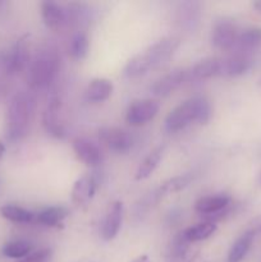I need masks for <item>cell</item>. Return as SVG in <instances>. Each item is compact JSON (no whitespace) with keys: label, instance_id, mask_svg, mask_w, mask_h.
I'll return each instance as SVG.
<instances>
[{"label":"cell","instance_id":"6da1fadb","mask_svg":"<svg viewBox=\"0 0 261 262\" xmlns=\"http://www.w3.org/2000/svg\"><path fill=\"white\" fill-rule=\"evenodd\" d=\"M211 117V106L205 97L196 96L186 100L174 107L165 119L168 132L176 133L184 129L193 122L206 124Z\"/></svg>","mask_w":261,"mask_h":262},{"label":"cell","instance_id":"484cf974","mask_svg":"<svg viewBox=\"0 0 261 262\" xmlns=\"http://www.w3.org/2000/svg\"><path fill=\"white\" fill-rule=\"evenodd\" d=\"M200 9L197 3H182L178 9V22L183 27L193 28L194 25L199 22Z\"/></svg>","mask_w":261,"mask_h":262},{"label":"cell","instance_id":"8fae6325","mask_svg":"<svg viewBox=\"0 0 261 262\" xmlns=\"http://www.w3.org/2000/svg\"><path fill=\"white\" fill-rule=\"evenodd\" d=\"M253 66V58L251 54L238 53L233 54L229 58L222 59V72L220 76H227V77H238L242 74L247 73Z\"/></svg>","mask_w":261,"mask_h":262},{"label":"cell","instance_id":"f1b7e54d","mask_svg":"<svg viewBox=\"0 0 261 262\" xmlns=\"http://www.w3.org/2000/svg\"><path fill=\"white\" fill-rule=\"evenodd\" d=\"M67 9V19L68 25L71 26H83L84 23L89 22V10L83 4L79 3H72Z\"/></svg>","mask_w":261,"mask_h":262},{"label":"cell","instance_id":"e0dca14e","mask_svg":"<svg viewBox=\"0 0 261 262\" xmlns=\"http://www.w3.org/2000/svg\"><path fill=\"white\" fill-rule=\"evenodd\" d=\"M112 92V81L106 78H95L87 86L86 97L91 102H102L109 99Z\"/></svg>","mask_w":261,"mask_h":262},{"label":"cell","instance_id":"4316f807","mask_svg":"<svg viewBox=\"0 0 261 262\" xmlns=\"http://www.w3.org/2000/svg\"><path fill=\"white\" fill-rule=\"evenodd\" d=\"M150 69L151 66L145 54H138V55L133 56L132 59L128 60L127 66L124 67V76L127 78H138V77L147 73Z\"/></svg>","mask_w":261,"mask_h":262},{"label":"cell","instance_id":"ffe728a7","mask_svg":"<svg viewBox=\"0 0 261 262\" xmlns=\"http://www.w3.org/2000/svg\"><path fill=\"white\" fill-rule=\"evenodd\" d=\"M68 216V210L63 206H51L44 209L36 216L40 224L49 228H58L63 225L64 219Z\"/></svg>","mask_w":261,"mask_h":262},{"label":"cell","instance_id":"277c9868","mask_svg":"<svg viewBox=\"0 0 261 262\" xmlns=\"http://www.w3.org/2000/svg\"><path fill=\"white\" fill-rule=\"evenodd\" d=\"M160 110V102L155 99L136 100L128 106L125 113V120L132 127H141L147 124L158 115Z\"/></svg>","mask_w":261,"mask_h":262},{"label":"cell","instance_id":"44dd1931","mask_svg":"<svg viewBox=\"0 0 261 262\" xmlns=\"http://www.w3.org/2000/svg\"><path fill=\"white\" fill-rule=\"evenodd\" d=\"M253 238L255 234H252L250 230H246L242 235H240L228 252V262H242L250 251Z\"/></svg>","mask_w":261,"mask_h":262},{"label":"cell","instance_id":"d590c367","mask_svg":"<svg viewBox=\"0 0 261 262\" xmlns=\"http://www.w3.org/2000/svg\"><path fill=\"white\" fill-rule=\"evenodd\" d=\"M258 184H260L261 187V171H260V176H258Z\"/></svg>","mask_w":261,"mask_h":262},{"label":"cell","instance_id":"7c38bea8","mask_svg":"<svg viewBox=\"0 0 261 262\" xmlns=\"http://www.w3.org/2000/svg\"><path fill=\"white\" fill-rule=\"evenodd\" d=\"M73 150L76 152L77 158L86 164L87 166H96L102 161V152L100 150L99 146L91 140L84 137H77L74 138L73 142Z\"/></svg>","mask_w":261,"mask_h":262},{"label":"cell","instance_id":"836d02e7","mask_svg":"<svg viewBox=\"0 0 261 262\" xmlns=\"http://www.w3.org/2000/svg\"><path fill=\"white\" fill-rule=\"evenodd\" d=\"M4 152H5V146H4V143L0 141V161H2L3 156H4Z\"/></svg>","mask_w":261,"mask_h":262},{"label":"cell","instance_id":"7a4b0ae2","mask_svg":"<svg viewBox=\"0 0 261 262\" xmlns=\"http://www.w3.org/2000/svg\"><path fill=\"white\" fill-rule=\"evenodd\" d=\"M35 112V99L28 92H17L7 110V136L18 141L27 135Z\"/></svg>","mask_w":261,"mask_h":262},{"label":"cell","instance_id":"30bf717a","mask_svg":"<svg viewBox=\"0 0 261 262\" xmlns=\"http://www.w3.org/2000/svg\"><path fill=\"white\" fill-rule=\"evenodd\" d=\"M123 222V204L120 201L113 202L105 214L101 225L102 239L109 242L113 241L119 233Z\"/></svg>","mask_w":261,"mask_h":262},{"label":"cell","instance_id":"d4e9b609","mask_svg":"<svg viewBox=\"0 0 261 262\" xmlns=\"http://www.w3.org/2000/svg\"><path fill=\"white\" fill-rule=\"evenodd\" d=\"M0 214L4 219L12 223H18V224H27L32 222L35 217V215L31 211L20 206H15V205H5L0 209Z\"/></svg>","mask_w":261,"mask_h":262},{"label":"cell","instance_id":"7402d4cb","mask_svg":"<svg viewBox=\"0 0 261 262\" xmlns=\"http://www.w3.org/2000/svg\"><path fill=\"white\" fill-rule=\"evenodd\" d=\"M238 50L242 53L251 54L253 50L261 46V27H251L238 35Z\"/></svg>","mask_w":261,"mask_h":262},{"label":"cell","instance_id":"9a60e30c","mask_svg":"<svg viewBox=\"0 0 261 262\" xmlns=\"http://www.w3.org/2000/svg\"><path fill=\"white\" fill-rule=\"evenodd\" d=\"M95 188H96V184H95L94 177L86 174V176H82L81 178L77 179L71 192L73 204L77 206L89 205V202L91 201L95 194Z\"/></svg>","mask_w":261,"mask_h":262},{"label":"cell","instance_id":"3957f363","mask_svg":"<svg viewBox=\"0 0 261 262\" xmlns=\"http://www.w3.org/2000/svg\"><path fill=\"white\" fill-rule=\"evenodd\" d=\"M60 58L55 48L46 45L36 51L28 67V81L36 89H46L56 79Z\"/></svg>","mask_w":261,"mask_h":262},{"label":"cell","instance_id":"603a6c76","mask_svg":"<svg viewBox=\"0 0 261 262\" xmlns=\"http://www.w3.org/2000/svg\"><path fill=\"white\" fill-rule=\"evenodd\" d=\"M215 232H216V225H215V223L207 220V222L200 223V224H196L193 227L188 228V229L183 230L182 235H183V238L188 243H194L207 239Z\"/></svg>","mask_w":261,"mask_h":262},{"label":"cell","instance_id":"ac0fdd59","mask_svg":"<svg viewBox=\"0 0 261 262\" xmlns=\"http://www.w3.org/2000/svg\"><path fill=\"white\" fill-rule=\"evenodd\" d=\"M222 72V59L220 58H205L194 64L191 73L197 79H206L211 77L220 76Z\"/></svg>","mask_w":261,"mask_h":262},{"label":"cell","instance_id":"e575fe53","mask_svg":"<svg viewBox=\"0 0 261 262\" xmlns=\"http://www.w3.org/2000/svg\"><path fill=\"white\" fill-rule=\"evenodd\" d=\"M253 7H255V9L257 10V12L261 13V0H260V2H255V3H253Z\"/></svg>","mask_w":261,"mask_h":262},{"label":"cell","instance_id":"2e32d148","mask_svg":"<svg viewBox=\"0 0 261 262\" xmlns=\"http://www.w3.org/2000/svg\"><path fill=\"white\" fill-rule=\"evenodd\" d=\"M230 205V197L227 194H216V196H206L197 200L194 204V210L202 215H215L228 209Z\"/></svg>","mask_w":261,"mask_h":262},{"label":"cell","instance_id":"f546056e","mask_svg":"<svg viewBox=\"0 0 261 262\" xmlns=\"http://www.w3.org/2000/svg\"><path fill=\"white\" fill-rule=\"evenodd\" d=\"M192 181L191 174H182V176L173 177L164 182L160 187V193L164 194H173L177 192H181L182 189L186 188Z\"/></svg>","mask_w":261,"mask_h":262},{"label":"cell","instance_id":"d6a6232c","mask_svg":"<svg viewBox=\"0 0 261 262\" xmlns=\"http://www.w3.org/2000/svg\"><path fill=\"white\" fill-rule=\"evenodd\" d=\"M132 262H151V260L147 255H141L137 258H135Z\"/></svg>","mask_w":261,"mask_h":262},{"label":"cell","instance_id":"d6986e66","mask_svg":"<svg viewBox=\"0 0 261 262\" xmlns=\"http://www.w3.org/2000/svg\"><path fill=\"white\" fill-rule=\"evenodd\" d=\"M164 147L163 146H159V147L154 148L147 156L142 160V163L140 164V166L137 168L135 174L136 181H143V179H147L151 174L155 171V169L158 168L159 164L161 161V156H163Z\"/></svg>","mask_w":261,"mask_h":262},{"label":"cell","instance_id":"8d00e7d4","mask_svg":"<svg viewBox=\"0 0 261 262\" xmlns=\"http://www.w3.org/2000/svg\"><path fill=\"white\" fill-rule=\"evenodd\" d=\"M260 84H261V81H260Z\"/></svg>","mask_w":261,"mask_h":262},{"label":"cell","instance_id":"4dcf8cb0","mask_svg":"<svg viewBox=\"0 0 261 262\" xmlns=\"http://www.w3.org/2000/svg\"><path fill=\"white\" fill-rule=\"evenodd\" d=\"M51 255V251L50 250H40V251H36V252L30 253L28 256H26L25 258L19 260L18 262H46L49 260Z\"/></svg>","mask_w":261,"mask_h":262},{"label":"cell","instance_id":"52a82bcc","mask_svg":"<svg viewBox=\"0 0 261 262\" xmlns=\"http://www.w3.org/2000/svg\"><path fill=\"white\" fill-rule=\"evenodd\" d=\"M99 138L107 148L124 154L132 148L133 137L129 132L118 127H104L99 130Z\"/></svg>","mask_w":261,"mask_h":262},{"label":"cell","instance_id":"4fadbf2b","mask_svg":"<svg viewBox=\"0 0 261 262\" xmlns=\"http://www.w3.org/2000/svg\"><path fill=\"white\" fill-rule=\"evenodd\" d=\"M41 17L46 27L53 31H59L68 25L66 8L51 0L41 3Z\"/></svg>","mask_w":261,"mask_h":262},{"label":"cell","instance_id":"9c48e42d","mask_svg":"<svg viewBox=\"0 0 261 262\" xmlns=\"http://www.w3.org/2000/svg\"><path fill=\"white\" fill-rule=\"evenodd\" d=\"M60 100L56 96H53L46 104L42 114V124L45 127L46 132L56 138H63L66 136V130H64L60 118Z\"/></svg>","mask_w":261,"mask_h":262},{"label":"cell","instance_id":"ba28073f","mask_svg":"<svg viewBox=\"0 0 261 262\" xmlns=\"http://www.w3.org/2000/svg\"><path fill=\"white\" fill-rule=\"evenodd\" d=\"M237 26L228 19L217 20L212 28L211 41L214 46L220 50H230L237 45L238 40Z\"/></svg>","mask_w":261,"mask_h":262},{"label":"cell","instance_id":"83f0119b","mask_svg":"<svg viewBox=\"0 0 261 262\" xmlns=\"http://www.w3.org/2000/svg\"><path fill=\"white\" fill-rule=\"evenodd\" d=\"M31 245L26 241H12L3 246L2 253L8 258H25L31 253Z\"/></svg>","mask_w":261,"mask_h":262},{"label":"cell","instance_id":"5bb4252c","mask_svg":"<svg viewBox=\"0 0 261 262\" xmlns=\"http://www.w3.org/2000/svg\"><path fill=\"white\" fill-rule=\"evenodd\" d=\"M187 76V72L182 68L173 69L171 72H169L168 74H165L164 77H161L160 79L155 82L151 87V92L153 95L158 97H166L171 94V92L176 91L179 86L184 82Z\"/></svg>","mask_w":261,"mask_h":262},{"label":"cell","instance_id":"cb8c5ba5","mask_svg":"<svg viewBox=\"0 0 261 262\" xmlns=\"http://www.w3.org/2000/svg\"><path fill=\"white\" fill-rule=\"evenodd\" d=\"M90 43L89 37L83 31H77L73 36H72L71 41H69L68 51L71 56L76 60H82L89 54Z\"/></svg>","mask_w":261,"mask_h":262},{"label":"cell","instance_id":"1f68e13d","mask_svg":"<svg viewBox=\"0 0 261 262\" xmlns=\"http://www.w3.org/2000/svg\"><path fill=\"white\" fill-rule=\"evenodd\" d=\"M247 230H250L252 234H261V214L257 215L256 217H253L252 220L248 224Z\"/></svg>","mask_w":261,"mask_h":262},{"label":"cell","instance_id":"5b68a950","mask_svg":"<svg viewBox=\"0 0 261 262\" xmlns=\"http://www.w3.org/2000/svg\"><path fill=\"white\" fill-rule=\"evenodd\" d=\"M30 64V46L28 36H22L15 41L14 45L9 49L5 56V68L10 74L20 73Z\"/></svg>","mask_w":261,"mask_h":262},{"label":"cell","instance_id":"8992f818","mask_svg":"<svg viewBox=\"0 0 261 262\" xmlns=\"http://www.w3.org/2000/svg\"><path fill=\"white\" fill-rule=\"evenodd\" d=\"M179 46V40L176 37H163L156 41L145 51V56L150 63L151 69L159 68L168 63Z\"/></svg>","mask_w":261,"mask_h":262}]
</instances>
